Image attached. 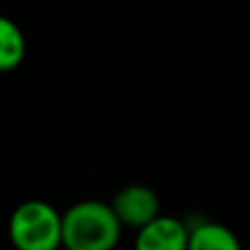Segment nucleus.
Masks as SVG:
<instances>
[{"instance_id": "f257e3e1", "label": "nucleus", "mask_w": 250, "mask_h": 250, "mask_svg": "<svg viewBox=\"0 0 250 250\" xmlns=\"http://www.w3.org/2000/svg\"><path fill=\"white\" fill-rule=\"evenodd\" d=\"M121 226L112 204L86 200L62 215V244L70 250H110L121 237Z\"/></svg>"}, {"instance_id": "f03ea898", "label": "nucleus", "mask_w": 250, "mask_h": 250, "mask_svg": "<svg viewBox=\"0 0 250 250\" xmlns=\"http://www.w3.org/2000/svg\"><path fill=\"white\" fill-rule=\"evenodd\" d=\"M9 237L20 250H55L62 244V215L42 200H29L11 213Z\"/></svg>"}, {"instance_id": "7ed1b4c3", "label": "nucleus", "mask_w": 250, "mask_h": 250, "mask_svg": "<svg viewBox=\"0 0 250 250\" xmlns=\"http://www.w3.org/2000/svg\"><path fill=\"white\" fill-rule=\"evenodd\" d=\"M112 208L123 226H134V229H141L156 215H160L158 195L149 187L143 185H132L121 189L114 195Z\"/></svg>"}, {"instance_id": "20e7f679", "label": "nucleus", "mask_w": 250, "mask_h": 250, "mask_svg": "<svg viewBox=\"0 0 250 250\" xmlns=\"http://www.w3.org/2000/svg\"><path fill=\"white\" fill-rule=\"evenodd\" d=\"M136 248L141 250H185L189 248V226L176 217L156 215L138 229Z\"/></svg>"}, {"instance_id": "39448f33", "label": "nucleus", "mask_w": 250, "mask_h": 250, "mask_svg": "<svg viewBox=\"0 0 250 250\" xmlns=\"http://www.w3.org/2000/svg\"><path fill=\"white\" fill-rule=\"evenodd\" d=\"M189 248L191 250H237L239 239L224 224L198 222L195 226H189Z\"/></svg>"}, {"instance_id": "423d86ee", "label": "nucleus", "mask_w": 250, "mask_h": 250, "mask_svg": "<svg viewBox=\"0 0 250 250\" xmlns=\"http://www.w3.org/2000/svg\"><path fill=\"white\" fill-rule=\"evenodd\" d=\"M26 44L20 26L13 20L0 16V70H11L24 60Z\"/></svg>"}]
</instances>
